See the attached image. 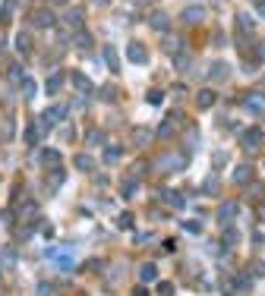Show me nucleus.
Returning <instances> with one entry per match:
<instances>
[{"label":"nucleus","mask_w":265,"mask_h":296,"mask_svg":"<svg viewBox=\"0 0 265 296\" xmlns=\"http://www.w3.org/2000/svg\"><path fill=\"white\" fill-rule=\"evenodd\" d=\"M240 104L246 113H265V92H249L240 98Z\"/></svg>","instance_id":"obj_1"},{"label":"nucleus","mask_w":265,"mask_h":296,"mask_svg":"<svg viewBox=\"0 0 265 296\" xmlns=\"http://www.w3.org/2000/svg\"><path fill=\"white\" fill-rule=\"evenodd\" d=\"M32 25H35V29H54L57 19H54V13H51V10H35V13H32Z\"/></svg>","instance_id":"obj_2"},{"label":"nucleus","mask_w":265,"mask_h":296,"mask_svg":"<svg viewBox=\"0 0 265 296\" xmlns=\"http://www.w3.org/2000/svg\"><path fill=\"white\" fill-rule=\"evenodd\" d=\"M127 57L132 60V63H145V60H149V51H145L139 41H130V48H127Z\"/></svg>","instance_id":"obj_4"},{"label":"nucleus","mask_w":265,"mask_h":296,"mask_svg":"<svg viewBox=\"0 0 265 296\" xmlns=\"http://www.w3.org/2000/svg\"><path fill=\"white\" fill-rule=\"evenodd\" d=\"M262 214H265V208H262Z\"/></svg>","instance_id":"obj_38"},{"label":"nucleus","mask_w":265,"mask_h":296,"mask_svg":"<svg viewBox=\"0 0 265 296\" xmlns=\"http://www.w3.org/2000/svg\"><path fill=\"white\" fill-rule=\"evenodd\" d=\"M202 19H205L202 6H187V10H183V22H187V25H199Z\"/></svg>","instance_id":"obj_6"},{"label":"nucleus","mask_w":265,"mask_h":296,"mask_svg":"<svg viewBox=\"0 0 265 296\" xmlns=\"http://www.w3.org/2000/svg\"><path fill=\"white\" fill-rule=\"evenodd\" d=\"M44 113H48V117H51V120H54V123H57V120H63L66 113H70V107H66V104H54V107H48V111H44Z\"/></svg>","instance_id":"obj_19"},{"label":"nucleus","mask_w":265,"mask_h":296,"mask_svg":"<svg viewBox=\"0 0 265 296\" xmlns=\"http://www.w3.org/2000/svg\"><path fill=\"white\" fill-rule=\"evenodd\" d=\"M183 164H187L183 154H164V158H161V167H177V170H180Z\"/></svg>","instance_id":"obj_18"},{"label":"nucleus","mask_w":265,"mask_h":296,"mask_svg":"<svg viewBox=\"0 0 265 296\" xmlns=\"http://www.w3.org/2000/svg\"><path fill=\"white\" fill-rule=\"evenodd\" d=\"M25 142H29V145H38V132H35V126H29V130H25Z\"/></svg>","instance_id":"obj_34"},{"label":"nucleus","mask_w":265,"mask_h":296,"mask_svg":"<svg viewBox=\"0 0 265 296\" xmlns=\"http://www.w3.org/2000/svg\"><path fill=\"white\" fill-rule=\"evenodd\" d=\"M170 132H174V123H168V120H164V123L158 126V136H161V139H168Z\"/></svg>","instance_id":"obj_32"},{"label":"nucleus","mask_w":265,"mask_h":296,"mask_svg":"<svg viewBox=\"0 0 265 296\" xmlns=\"http://www.w3.org/2000/svg\"><path fill=\"white\" fill-rule=\"evenodd\" d=\"M16 48H19V54H32V35L29 32H19L16 35Z\"/></svg>","instance_id":"obj_17"},{"label":"nucleus","mask_w":265,"mask_h":296,"mask_svg":"<svg viewBox=\"0 0 265 296\" xmlns=\"http://www.w3.org/2000/svg\"><path fill=\"white\" fill-rule=\"evenodd\" d=\"M183 44H187V41H183V38H177V35H168V38H164V51H168L170 57L183 54Z\"/></svg>","instance_id":"obj_10"},{"label":"nucleus","mask_w":265,"mask_h":296,"mask_svg":"<svg viewBox=\"0 0 265 296\" xmlns=\"http://www.w3.org/2000/svg\"><path fill=\"white\" fill-rule=\"evenodd\" d=\"M60 85H63V73H54V76L48 79V85H44V89H48V95H57V92H60Z\"/></svg>","instance_id":"obj_20"},{"label":"nucleus","mask_w":265,"mask_h":296,"mask_svg":"<svg viewBox=\"0 0 265 296\" xmlns=\"http://www.w3.org/2000/svg\"><path fill=\"white\" fill-rule=\"evenodd\" d=\"M82 19H85V13H82V6H73L70 13L63 16V22L70 25V29H82Z\"/></svg>","instance_id":"obj_7"},{"label":"nucleus","mask_w":265,"mask_h":296,"mask_svg":"<svg viewBox=\"0 0 265 296\" xmlns=\"http://www.w3.org/2000/svg\"><path fill=\"white\" fill-rule=\"evenodd\" d=\"M120 148H114V145H111V148H104V164H117V161H120Z\"/></svg>","instance_id":"obj_23"},{"label":"nucleus","mask_w":265,"mask_h":296,"mask_svg":"<svg viewBox=\"0 0 265 296\" xmlns=\"http://www.w3.org/2000/svg\"><path fill=\"white\" fill-rule=\"evenodd\" d=\"M149 104H161V92H149Z\"/></svg>","instance_id":"obj_36"},{"label":"nucleus","mask_w":265,"mask_h":296,"mask_svg":"<svg viewBox=\"0 0 265 296\" xmlns=\"http://www.w3.org/2000/svg\"><path fill=\"white\" fill-rule=\"evenodd\" d=\"M101 139H104V132H101V130L89 132V145H98V142H101Z\"/></svg>","instance_id":"obj_35"},{"label":"nucleus","mask_w":265,"mask_h":296,"mask_svg":"<svg viewBox=\"0 0 265 296\" xmlns=\"http://www.w3.org/2000/svg\"><path fill=\"white\" fill-rule=\"evenodd\" d=\"M19 89H22V98H35V92H38V85L32 82V79H22L19 82Z\"/></svg>","instance_id":"obj_22"},{"label":"nucleus","mask_w":265,"mask_h":296,"mask_svg":"<svg viewBox=\"0 0 265 296\" xmlns=\"http://www.w3.org/2000/svg\"><path fill=\"white\" fill-rule=\"evenodd\" d=\"M41 164L51 167V170L60 167V151H57V148H41Z\"/></svg>","instance_id":"obj_9"},{"label":"nucleus","mask_w":265,"mask_h":296,"mask_svg":"<svg viewBox=\"0 0 265 296\" xmlns=\"http://www.w3.org/2000/svg\"><path fill=\"white\" fill-rule=\"evenodd\" d=\"M73 164H76V170H92V158H89V154H76Z\"/></svg>","instance_id":"obj_25"},{"label":"nucleus","mask_w":265,"mask_h":296,"mask_svg":"<svg viewBox=\"0 0 265 296\" xmlns=\"http://www.w3.org/2000/svg\"><path fill=\"white\" fill-rule=\"evenodd\" d=\"M136 3H151V0H136Z\"/></svg>","instance_id":"obj_37"},{"label":"nucleus","mask_w":265,"mask_h":296,"mask_svg":"<svg viewBox=\"0 0 265 296\" xmlns=\"http://www.w3.org/2000/svg\"><path fill=\"white\" fill-rule=\"evenodd\" d=\"M215 101H218V95H215V92H211V89H202V92H199V95H196V104L202 107V111H205V107H211V104H215Z\"/></svg>","instance_id":"obj_13"},{"label":"nucleus","mask_w":265,"mask_h":296,"mask_svg":"<svg viewBox=\"0 0 265 296\" xmlns=\"http://www.w3.org/2000/svg\"><path fill=\"white\" fill-rule=\"evenodd\" d=\"M262 130H243V136H240V142H243V148L246 151H256V148L262 145Z\"/></svg>","instance_id":"obj_3"},{"label":"nucleus","mask_w":265,"mask_h":296,"mask_svg":"<svg viewBox=\"0 0 265 296\" xmlns=\"http://www.w3.org/2000/svg\"><path fill=\"white\" fill-rule=\"evenodd\" d=\"M139 274H142V280H155L158 278V268L155 265H142V271H139Z\"/></svg>","instance_id":"obj_28"},{"label":"nucleus","mask_w":265,"mask_h":296,"mask_svg":"<svg viewBox=\"0 0 265 296\" xmlns=\"http://www.w3.org/2000/svg\"><path fill=\"white\" fill-rule=\"evenodd\" d=\"M249 177H253V167H246V164H243V167H237V173H234V180H237V183H249Z\"/></svg>","instance_id":"obj_24"},{"label":"nucleus","mask_w":265,"mask_h":296,"mask_svg":"<svg viewBox=\"0 0 265 296\" xmlns=\"http://www.w3.org/2000/svg\"><path fill=\"white\" fill-rule=\"evenodd\" d=\"M63 177H66V170H60V167H54V170H51V177H48V189H51V192H54V189H60Z\"/></svg>","instance_id":"obj_16"},{"label":"nucleus","mask_w":265,"mask_h":296,"mask_svg":"<svg viewBox=\"0 0 265 296\" xmlns=\"http://www.w3.org/2000/svg\"><path fill=\"white\" fill-rule=\"evenodd\" d=\"M19 0H3V6H0V25H10L13 22V6H16Z\"/></svg>","instance_id":"obj_12"},{"label":"nucleus","mask_w":265,"mask_h":296,"mask_svg":"<svg viewBox=\"0 0 265 296\" xmlns=\"http://www.w3.org/2000/svg\"><path fill=\"white\" fill-rule=\"evenodd\" d=\"M237 25H240L243 32H253V16H246V13H240V16H237Z\"/></svg>","instance_id":"obj_27"},{"label":"nucleus","mask_w":265,"mask_h":296,"mask_svg":"<svg viewBox=\"0 0 265 296\" xmlns=\"http://www.w3.org/2000/svg\"><path fill=\"white\" fill-rule=\"evenodd\" d=\"M32 126H35V132H38V136H48V132L54 130V120H51L48 113H38V117H35V123H32Z\"/></svg>","instance_id":"obj_8"},{"label":"nucleus","mask_w":265,"mask_h":296,"mask_svg":"<svg viewBox=\"0 0 265 296\" xmlns=\"http://www.w3.org/2000/svg\"><path fill=\"white\" fill-rule=\"evenodd\" d=\"M174 63H177V70H183V73H187V66H189V54H187V51H183V54H177V57H174Z\"/></svg>","instance_id":"obj_30"},{"label":"nucleus","mask_w":265,"mask_h":296,"mask_svg":"<svg viewBox=\"0 0 265 296\" xmlns=\"http://www.w3.org/2000/svg\"><path fill=\"white\" fill-rule=\"evenodd\" d=\"M164 202H170L174 208H183V199L177 196V192H164Z\"/></svg>","instance_id":"obj_31"},{"label":"nucleus","mask_w":265,"mask_h":296,"mask_svg":"<svg viewBox=\"0 0 265 296\" xmlns=\"http://www.w3.org/2000/svg\"><path fill=\"white\" fill-rule=\"evenodd\" d=\"M92 44H95V41H92L89 32H79V35H76V48H79V51H89Z\"/></svg>","instance_id":"obj_21"},{"label":"nucleus","mask_w":265,"mask_h":296,"mask_svg":"<svg viewBox=\"0 0 265 296\" xmlns=\"http://www.w3.org/2000/svg\"><path fill=\"white\" fill-rule=\"evenodd\" d=\"M234 214H237V202H224V205L218 208V221H221V224L234 221Z\"/></svg>","instance_id":"obj_11"},{"label":"nucleus","mask_w":265,"mask_h":296,"mask_svg":"<svg viewBox=\"0 0 265 296\" xmlns=\"http://www.w3.org/2000/svg\"><path fill=\"white\" fill-rule=\"evenodd\" d=\"M70 82L76 85L82 95H92V82H89V76H85V73H79V70H76V73H70Z\"/></svg>","instance_id":"obj_5"},{"label":"nucleus","mask_w":265,"mask_h":296,"mask_svg":"<svg viewBox=\"0 0 265 296\" xmlns=\"http://www.w3.org/2000/svg\"><path fill=\"white\" fill-rule=\"evenodd\" d=\"M104 63H108V70H111V73H117V70H120V57H117V51L111 48V44L104 48Z\"/></svg>","instance_id":"obj_14"},{"label":"nucleus","mask_w":265,"mask_h":296,"mask_svg":"<svg viewBox=\"0 0 265 296\" xmlns=\"http://www.w3.org/2000/svg\"><path fill=\"white\" fill-rule=\"evenodd\" d=\"M6 76H10L13 82H22V79H25V73H22V63H10V73H6Z\"/></svg>","instance_id":"obj_26"},{"label":"nucleus","mask_w":265,"mask_h":296,"mask_svg":"<svg viewBox=\"0 0 265 296\" xmlns=\"http://www.w3.org/2000/svg\"><path fill=\"white\" fill-rule=\"evenodd\" d=\"M224 76H227V63H211L208 66V79L211 82H221Z\"/></svg>","instance_id":"obj_15"},{"label":"nucleus","mask_w":265,"mask_h":296,"mask_svg":"<svg viewBox=\"0 0 265 296\" xmlns=\"http://www.w3.org/2000/svg\"><path fill=\"white\" fill-rule=\"evenodd\" d=\"M101 98H104V101H114V98H117V89H114V85H104V89H101Z\"/></svg>","instance_id":"obj_33"},{"label":"nucleus","mask_w":265,"mask_h":296,"mask_svg":"<svg viewBox=\"0 0 265 296\" xmlns=\"http://www.w3.org/2000/svg\"><path fill=\"white\" fill-rule=\"evenodd\" d=\"M151 25H155V29H168V25H170V19L164 16V13H155V19H151Z\"/></svg>","instance_id":"obj_29"}]
</instances>
